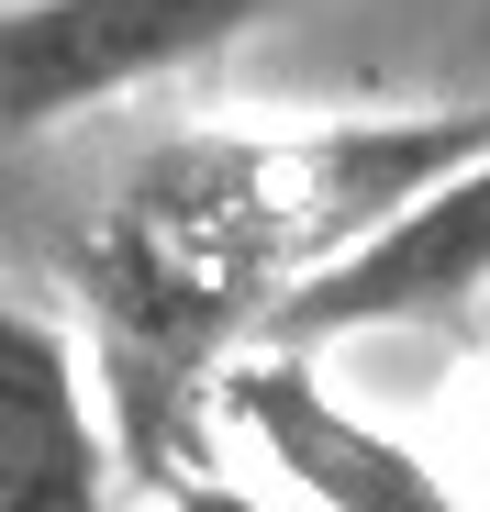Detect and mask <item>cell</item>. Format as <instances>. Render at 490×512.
<instances>
[{
  "label": "cell",
  "mask_w": 490,
  "mask_h": 512,
  "mask_svg": "<svg viewBox=\"0 0 490 512\" xmlns=\"http://www.w3.org/2000/svg\"><path fill=\"white\" fill-rule=\"evenodd\" d=\"M479 145L490 112L468 101V112H379V123H223L134 156V179L67 245L112 457L156 501H201L223 357L257 346L279 290L368 245Z\"/></svg>",
  "instance_id": "1"
},
{
  "label": "cell",
  "mask_w": 490,
  "mask_h": 512,
  "mask_svg": "<svg viewBox=\"0 0 490 512\" xmlns=\"http://www.w3.org/2000/svg\"><path fill=\"white\" fill-rule=\"evenodd\" d=\"M290 0H0V145H34L101 101H134Z\"/></svg>",
  "instance_id": "2"
},
{
  "label": "cell",
  "mask_w": 490,
  "mask_h": 512,
  "mask_svg": "<svg viewBox=\"0 0 490 512\" xmlns=\"http://www.w3.org/2000/svg\"><path fill=\"white\" fill-rule=\"evenodd\" d=\"M212 412L234 423V435H257L268 468H290V490H312V501H346V512H446V479L413 446L368 435V423L312 379L301 346H234L223 379H212Z\"/></svg>",
  "instance_id": "4"
},
{
  "label": "cell",
  "mask_w": 490,
  "mask_h": 512,
  "mask_svg": "<svg viewBox=\"0 0 490 512\" xmlns=\"http://www.w3.org/2000/svg\"><path fill=\"white\" fill-rule=\"evenodd\" d=\"M479 290H490V145L468 167H446L424 201H401L368 245L323 256L301 290H279L257 346L323 357V346H357V334H390V323H457Z\"/></svg>",
  "instance_id": "3"
},
{
  "label": "cell",
  "mask_w": 490,
  "mask_h": 512,
  "mask_svg": "<svg viewBox=\"0 0 490 512\" xmlns=\"http://www.w3.org/2000/svg\"><path fill=\"white\" fill-rule=\"evenodd\" d=\"M112 468L123 457L78 334L0 290V512H101L123 490Z\"/></svg>",
  "instance_id": "5"
}]
</instances>
